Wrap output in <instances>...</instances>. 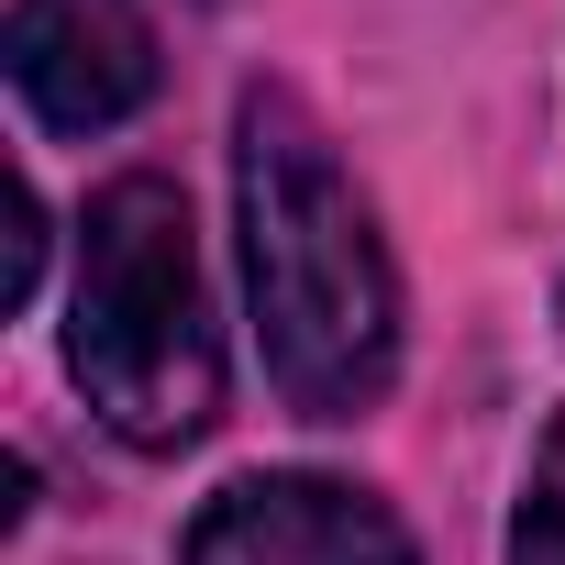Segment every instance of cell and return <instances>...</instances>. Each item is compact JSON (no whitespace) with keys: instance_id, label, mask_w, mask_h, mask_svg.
I'll list each match as a JSON object with an SVG mask.
<instances>
[{"instance_id":"cell-1","label":"cell","mask_w":565,"mask_h":565,"mask_svg":"<svg viewBox=\"0 0 565 565\" xmlns=\"http://www.w3.org/2000/svg\"><path fill=\"white\" fill-rule=\"evenodd\" d=\"M233 200H244V289L277 399L300 422H355L399 377V277L355 178L333 167L322 122L289 89H244Z\"/></svg>"},{"instance_id":"cell-2","label":"cell","mask_w":565,"mask_h":565,"mask_svg":"<svg viewBox=\"0 0 565 565\" xmlns=\"http://www.w3.org/2000/svg\"><path fill=\"white\" fill-rule=\"evenodd\" d=\"M67 366H78L89 411L145 455H178V444L211 433L222 333H211V289H200L189 200L167 178H111L89 200L78 300H67Z\"/></svg>"},{"instance_id":"cell-5","label":"cell","mask_w":565,"mask_h":565,"mask_svg":"<svg viewBox=\"0 0 565 565\" xmlns=\"http://www.w3.org/2000/svg\"><path fill=\"white\" fill-rule=\"evenodd\" d=\"M510 565H565V411L521 477V521H510Z\"/></svg>"},{"instance_id":"cell-4","label":"cell","mask_w":565,"mask_h":565,"mask_svg":"<svg viewBox=\"0 0 565 565\" xmlns=\"http://www.w3.org/2000/svg\"><path fill=\"white\" fill-rule=\"evenodd\" d=\"M189 565H422V554L344 477H233L189 521Z\"/></svg>"},{"instance_id":"cell-3","label":"cell","mask_w":565,"mask_h":565,"mask_svg":"<svg viewBox=\"0 0 565 565\" xmlns=\"http://www.w3.org/2000/svg\"><path fill=\"white\" fill-rule=\"evenodd\" d=\"M0 56L45 134H111L156 89V23L134 0H12Z\"/></svg>"}]
</instances>
